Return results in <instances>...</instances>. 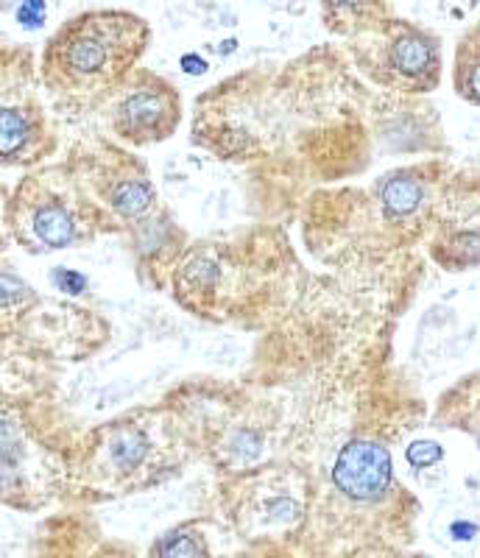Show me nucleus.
<instances>
[{"label":"nucleus","instance_id":"obj_7","mask_svg":"<svg viewBox=\"0 0 480 558\" xmlns=\"http://www.w3.org/2000/svg\"><path fill=\"white\" fill-rule=\"evenodd\" d=\"M383 204H386L388 216H411L422 204V184L411 177H394L383 187Z\"/></svg>","mask_w":480,"mask_h":558},{"label":"nucleus","instance_id":"obj_2","mask_svg":"<svg viewBox=\"0 0 480 558\" xmlns=\"http://www.w3.org/2000/svg\"><path fill=\"white\" fill-rule=\"evenodd\" d=\"M360 57L372 59L374 73L408 93L433 89L442 78V48L433 34L405 20H374L360 34Z\"/></svg>","mask_w":480,"mask_h":558},{"label":"nucleus","instance_id":"obj_1","mask_svg":"<svg viewBox=\"0 0 480 558\" xmlns=\"http://www.w3.org/2000/svg\"><path fill=\"white\" fill-rule=\"evenodd\" d=\"M152 43L143 17L118 9L68 20L45 45V82L64 96H98L129 76Z\"/></svg>","mask_w":480,"mask_h":558},{"label":"nucleus","instance_id":"obj_6","mask_svg":"<svg viewBox=\"0 0 480 558\" xmlns=\"http://www.w3.org/2000/svg\"><path fill=\"white\" fill-rule=\"evenodd\" d=\"M0 123H3V140H0L3 157L20 159V151L32 143L34 132H37V123H34L26 112H20V109L12 107H3Z\"/></svg>","mask_w":480,"mask_h":558},{"label":"nucleus","instance_id":"obj_5","mask_svg":"<svg viewBox=\"0 0 480 558\" xmlns=\"http://www.w3.org/2000/svg\"><path fill=\"white\" fill-rule=\"evenodd\" d=\"M76 232L79 229L73 216L64 207H59V204H45V207L34 213V235L39 238L43 246H68V243L76 241Z\"/></svg>","mask_w":480,"mask_h":558},{"label":"nucleus","instance_id":"obj_11","mask_svg":"<svg viewBox=\"0 0 480 558\" xmlns=\"http://www.w3.org/2000/svg\"><path fill=\"white\" fill-rule=\"evenodd\" d=\"M146 438L137 436V433H129V436H120L112 447V456L118 466H134L140 463V458L146 456Z\"/></svg>","mask_w":480,"mask_h":558},{"label":"nucleus","instance_id":"obj_9","mask_svg":"<svg viewBox=\"0 0 480 558\" xmlns=\"http://www.w3.org/2000/svg\"><path fill=\"white\" fill-rule=\"evenodd\" d=\"M327 7V20H333V26H338V32H344V26H360L372 20L369 7H374V0H324Z\"/></svg>","mask_w":480,"mask_h":558},{"label":"nucleus","instance_id":"obj_3","mask_svg":"<svg viewBox=\"0 0 480 558\" xmlns=\"http://www.w3.org/2000/svg\"><path fill=\"white\" fill-rule=\"evenodd\" d=\"M179 123V96L163 78L146 76L127 87L115 107V132L132 143H157Z\"/></svg>","mask_w":480,"mask_h":558},{"label":"nucleus","instance_id":"obj_4","mask_svg":"<svg viewBox=\"0 0 480 558\" xmlns=\"http://www.w3.org/2000/svg\"><path fill=\"white\" fill-rule=\"evenodd\" d=\"M333 481L352 500H377L392 483V456L369 438L349 441L335 461Z\"/></svg>","mask_w":480,"mask_h":558},{"label":"nucleus","instance_id":"obj_8","mask_svg":"<svg viewBox=\"0 0 480 558\" xmlns=\"http://www.w3.org/2000/svg\"><path fill=\"white\" fill-rule=\"evenodd\" d=\"M112 204L120 216H127V218L146 216L154 204L152 184L140 182V179H134V182H123L118 191L112 193Z\"/></svg>","mask_w":480,"mask_h":558},{"label":"nucleus","instance_id":"obj_13","mask_svg":"<svg viewBox=\"0 0 480 558\" xmlns=\"http://www.w3.org/2000/svg\"><path fill=\"white\" fill-rule=\"evenodd\" d=\"M45 20V0H23L17 9V23L26 28L43 26Z\"/></svg>","mask_w":480,"mask_h":558},{"label":"nucleus","instance_id":"obj_10","mask_svg":"<svg viewBox=\"0 0 480 558\" xmlns=\"http://www.w3.org/2000/svg\"><path fill=\"white\" fill-rule=\"evenodd\" d=\"M159 558H204L202 542L190 533H177V536H168L159 547Z\"/></svg>","mask_w":480,"mask_h":558},{"label":"nucleus","instance_id":"obj_12","mask_svg":"<svg viewBox=\"0 0 480 558\" xmlns=\"http://www.w3.org/2000/svg\"><path fill=\"white\" fill-rule=\"evenodd\" d=\"M408 461L413 466H430V463L442 461V447L436 441H417V445L408 447Z\"/></svg>","mask_w":480,"mask_h":558}]
</instances>
